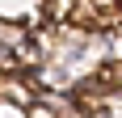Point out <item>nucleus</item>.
I'll return each mask as SVG.
<instances>
[{"mask_svg":"<svg viewBox=\"0 0 122 118\" xmlns=\"http://www.w3.org/2000/svg\"><path fill=\"white\" fill-rule=\"evenodd\" d=\"M9 68H13V51H9V47H0V72H9Z\"/></svg>","mask_w":122,"mask_h":118,"instance_id":"f257e3e1","label":"nucleus"}]
</instances>
